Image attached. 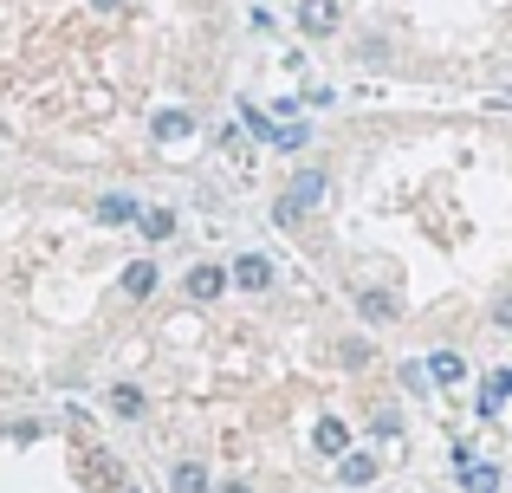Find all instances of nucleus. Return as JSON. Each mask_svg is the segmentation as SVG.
<instances>
[{
	"label": "nucleus",
	"instance_id": "obj_1",
	"mask_svg": "<svg viewBox=\"0 0 512 493\" xmlns=\"http://www.w3.org/2000/svg\"><path fill=\"white\" fill-rule=\"evenodd\" d=\"M299 33L305 39H338L344 33V0H299Z\"/></svg>",
	"mask_w": 512,
	"mask_h": 493
},
{
	"label": "nucleus",
	"instance_id": "obj_2",
	"mask_svg": "<svg viewBox=\"0 0 512 493\" xmlns=\"http://www.w3.org/2000/svg\"><path fill=\"white\" fill-rule=\"evenodd\" d=\"M325 195H331V176L318 163H305L299 176L286 182V202H299V215H312V208H325Z\"/></svg>",
	"mask_w": 512,
	"mask_h": 493
},
{
	"label": "nucleus",
	"instance_id": "obj_3",
	"mask_svg": "<svg viewBox=\"0 0 512 493\" xmlns=\"http://www.w3.org/2000/svg\"><path fill=\"white\" fill-rule=\"evenodd\" d=\"M350 299H357V312H363V325H396L402 318V299L389 286H357L350 292Z\"/></svg>",
	"mask_w": 512,
	"mask_h": 493
},
{
	"label": "nucleus",
	"instance_id": "obj_4",
	"mask_svg": "<svg viewBox=\"0 0 512 493\" xmlns=\"http://www.w3.org/2000/svg\"><path fill=\"white\" fill-rule=\"evenodd\" d=\"M182 292H188L195 305H214V299L227 292V266H214V260H195V266H188V279H182Z\"/></svg>",
	"mask_w": 512,
	"mask_h": 493
},
{
	"label": "nucleus",
	"instance_id": "obj_5",
	"mask_svg": "<svg viewBox=\"0 0 512 493\" xmlns=\"http://www.w3.org/2000/svg\"><path fill=\"white\" fill-rule=\"evenodd\" d=\"M227 286H240V292H273V260H266V253H240V260L227 266Z\"/></svg>",
	"mask_w": 512,
	"mask_h": 493
},
{
	"label": "nucleus",
	"instance_id": "obj_6",
	"mask_svg": "<svg viewBox=\"0 0 512 493\" xmlns=\"http://www.w3.org/2000/svg\"><path fill=\"white\" fill-rule=\"evenodd\" d=\"M98 228H137V215H143V202L137 195H124V189H111V195H98Z\"/></svg>",
	"mask_w": 512,
	"mask_h": 493
},
{
	"label": "nucleus",
	"instance_id": "obj_7",
	"mask_svg": "<svg viewBox=\"0 0 512 493\" xmlns=\"http://www.w3.org/2000/svg\"><path fill=\"white\" fill-rule=\"evenodd\" d=\"M150 137H156V143H188V137H195V111H182V104H163V111L150 117Z\"/></svg>",
	"mask_w": 512,
	"mask_h": 493
},
{
	"label": "nucleus",
	"instance_id": "obj_8",
	"mask_svg": "<svg viewBox=\"0 0 512 493\" xmlns=\"http://www.w3.org/2000/svg\"><path fill=\"white\" fill-rule=\"evenodd\" d=\"M422 370H428V383H435V390H454V383H467V357H461V351H428Z\"/></svg>",
	"mask_w": 512,
	"mask_h": 493
},
{
	"label": "nucleus",
	"instance_id": "obj_9",
	"mask_svg": "<svg viewBox=\"0 0 512 493\" xmlns=\"http://www.w3.org/2000/svg\"><path fill=\"white\" fill-rule=\"evenodd\" d=\"M376 474H383V468H376L370 448H344V455H338V481H344V487H370Z\"/></svg>",
	"mask_w": 512,
	"mask_h": 493
},
{
	"label": "nucleus",
	"instance_id": "obj_10",
	"mask_svg": "<svg viewBox=\"0 0 512 493\" xmlns=\"http://www.w3.org/2000/svg\"><path fill=\"white\" fill-rule=\"evenodd\" d=\"M143 409H150V396L137 383H111V416L117 422H143Z\"/></svg>",
	"mask_w": 512,
	"mask_h": 493
},
{
	"label": "nucleus",
	"instance_id": "obj_11",
	"mask_svg": "<svg viewBox=\"0 0 512 493\" xmlns=\"http://www.w3.org/2000/svg\"><path fill=\"white\" fill-rule=\"evenodd\" d=\"M454 481H461L467 493H500V468H493V461H461Z\"/></svg>",
	"mask_w": 512,
	"mask_h": 493
},
{
	"label": "nucleus",
	"instance_id": "obj_12",
	"mask_svg": "<svg viewBox=\"0 0 512 493\" xmlns=\"http://www.w3.org/2000/svg\"><path fill=\"white\" fill-rule=\"evenodd\" d=\"M312 448H318V455H331V461H338L344 448H350V429H344V416H325V422H318V429H312Z\"/></svg>",
	"mask_w": 512,
	"mask_h": 493
},
{
	"label": "nucleus",
	"instance_id": "obj_13",
	"mask_svg": "<svg viewBox=\"0 0 512 493\" xmlns=\"http://www.w3.org/2000/svg\"><path fill=\"white\" fill-rule=\"evenodd\" d=\"M169 493H214V481H208L201 461H175V468H169Z\"/></svg>",
	"mask_w": 512,
	"mask_h": 493
},
{
	"label": "nucleus",
	"instance_id": "obj_14",
	"mask_svg": "<svg viewBox=\"0 0 512 493\" xmlns=\"http://www.w3.org/2000/svg\"><path fill=\"white\" fill-rule=\"evenodd\" d=\"M156 286H163V273H156V260H130V266H124V292H130V299H150Z\"/></svg>",
	"mask_w": 512,
	"mask_h": 493
},
{
	"label": "nucleus",
	"instance_id": "obj_15",
	"mask_svg": "<svg viewBox=\"0 0 512 493\" xmlns=\"http://www.w3.org/2000/svg\"><path fill=\"white\" fill-rule=\"evenodd\" d=\"M137 228H143V241H175V228H182V221H175V208H143Z\"/></svg>",
	"mask_w": 512,
	"mask_h": 493
},
{
	"label": "nucleus",
	"instance_id": "obj_16",
	"mask_svg": "<svg viewBox=\"0 0 512 493\" xmlns=\"http://www.w3.org/2000/svg\"><path fill=\"white\" fill-rule=\"evenodd\" d=\"M500 403H512V370H493L487 377V390H480V416H500Z\"/></svg>",
	"mask_w": 512,
	"mask_h": 493
},
{
	"label": "nucleus",
	"instance_id": "obj_17",
	"mask_svg": "<svg viewBox=\"0 0 512 493\" xmlns=\"http://www.w3.org/2000/svg\"><path fill=\"white\" fill-rule=\"evenodd\" d=\"M273 150H305V143H312V124H273Z\"/></svg>",
	"mask_w": 512,
	"mask_h": 493
},
{
	"label": "nucleus",
	"instance_id": "obj_18",
	"mask_svg": "<svg viewBox=\"0 0 512 493\" xmlns=\"http://www.w3.org/2000/svg\"><path fill=\"white\" fill-rule=\"evenodd\" d=\"M370 435H376V442H402V416H396V409H376V416H370Z\"/></svg>",
	"mask_w": 512,
	"mask_h": 493
},
{
	"label": "nucleus",
	"instance_id": "obj_19",
	"mask_svg": "<svg viewBox=\"0 0 512 493\" xmlns=\"http://www.w3.org/2000/svg\"><path fill=\"white\" fill-rule=\"evenodd\" d=\"M240 124H247L253 137H273V111H260V104H240Z\"/></svg>",
	"mask_w": 512,
	"mask_h": 493
},
{
	"label": "nucleus",
	"instance_id": "obj_20",
	"mask_svg": "<svg viewBox=\"0 0 512 493\" xmlns=\"http://www.w3.org/2000/svg\"><path fill=\"white\" fill-rule=\"evenodd\" d=\"M402 390H409V396H428L435 383H428V370H422V364H402Z\"/></svg>",
	"mask_w": 512,
	"mask_h": 493
},
{
	"label": "nucleus",
	"instance_id": "obj_21",
	"mask_svg": "<svg viewBox=\"0 0 512 493\" xmlns=\"http://www.w3.org/2000/svg\"><path fill=\"white\" fill-rule=\"evenodd\" d=\"M273 221H279V228H299L305 215H299V202H286V195H279V202H273Z\"/></svg>",
	"mask_w": 512,
	"mask_h": 493
},
{
	"label": "nucleus",
	"instance_id": "obj_22",
	"mask_svg": "<svg viewBox=\"0 0 512 493\" xmlns=\"http://www.w3.org/2000/svg\"><path fill=\"white\" fill-rule=\"evenodd\" d=\"M91 481H98V487H117V461L98 455V461H91Z\"/></svg>",
	"mask_w": 512,
	"mask_h": 493
},
{
	"label": "nucleus",
	"instance_id": "obj_23",
	"mask_svg": "<svg viewBox=\"0 0 512 493\" xmlns=\"http://www.w3.org/2000/svg\"><path fill=\"white\" fill-rule=\"evenodd\" d=\"M344 364H350V370H363V364H370V344L350 338V344H344Z\"/></svg>",
	"mask_w": 512,
	"mask_h": 493
},
{
	"label": "nucleus",
	"instance_id": "obj_24",
	"mask_svg": "<svg viewBox=\"0 0 512 493\" xmlns=\"http://www.w3.org/2000/svg\"><path fill=\"white\" fill-rule=\"evenodd\" d=\"M493 325L512 331V292H500V299H493Z\"/></svg>",
	"mask_w": 512,
	"mask_h": 493
},
{
	"label": "nucleus",
	"instance_id": "obj_25",
	"mask_svg": "<svg viewBox=\"0 0 512 493\" xmlns=\"http://www.w3.org/2000/svg\"><path fill=\"white\" fill-rule=\"evenodd\" d=\"M214 493H253V487H247V481H221Z\"/></svg>",
	"mask_w": 512,
	"mask_h": 493
},
{
	"label": "nucleus",
	"instance_id": "obj_26",
	"mask_svg": "<svg viewBox=\"0 0 512 493\" xmlns=\"http://www.w3.org/2000/svg\"><path fill=\"white\" fill-rule=\"evenodd\" d=\"M91 7H98V13H117V7H124V0H91Z\"/></svg>",
	"mask_w": 512,
	"mask_h": 493
},
{
	"label": "nucleus",
	"instance_id": "obj_27",
	"mask_svg": "<svg viewBox=\"0 0 512 493\" xmlns=\"http://www.w3.org/2000/svg\"><path fill=\"white\" fill-rule=\"evenodd\" d=\"M130 493H137V487H130Z\"/></svg>",
	"mask_w": 512,
	"mask_h": 493
}]
</instances>
